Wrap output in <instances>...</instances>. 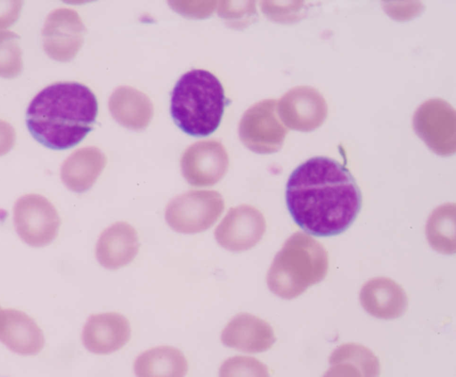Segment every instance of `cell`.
Segmentation results:
<instances>
[{
  "label": "cell",
  "mask_w": 456,
  "mask_h": 377,
  "mask_svg": "<svg viewBox=\"0 0 456 377\" xmlns=\"http://www.w3.org/2000/svg\"><path fill=\"white\" fill-rule=\"evenodd\" d=\"M15 130L6 121L0 119V156L6 154L15 143Z\"/></svg>",
  "instance_id": "25"
},
{
  "label": "cell",
  "mask_w": 456,
  "mask_h": 377,
  "mask_svg": "<svg viewBox=\"0 0 456 377\" xmlns=\"http://www.w3.org/2000/svg\"><path fill=\"white\" fill-rule=\"evenodd\" d=\"M98 102L86 86L56 82L47 86L29 102L26 124L31 135L53 150L78 144L93 129Z\"/></svg>",
  "instance_id": "2"
},
{
  "label": "cell",
  "mask_w": 456,
  "mask_h": 377,
  "mask_svg": "<svg viewBox=\"0 0 456 377\" xmlns=\"http://www.w3.org/2000/svg\"><path fill=\"white\" fill-rule=\"evenodd\" d=\"M0 340L12 352L23 356L38 354L45 337L37 323L17 309L0 310Z\"/></svg>",
  "instance_id": "15"
},
{
  "label": "cell",
  "mask_w": 456,
  "mask_h": 377,
  "mask_svg": "<svg viewBox=\"0 0 456 377\" xmlns=\"http://www.w3.org/2000/svg\"><path fill=\"white\" fill-rule=\"evenodd\" d=\"M21 6L20 1H0V29L7 28L17 20Z\"/></svg>",
  "instance_id": "24"
},
{
  "label": "cell",
  "mask_w": 456,
  "mask_h": 377,
  "mask_svg": "<svg viewBox=\"0 0 456 377\" xmlns=\"http://www.w3.org/2000/svg\"><path fill=\"white\" fill-rule=\"evenodd\" d=\"M1 309H2V308L0 307V310H1Z\"/></svg>",
  "instance_id": "26"
},
{
  "label": "cell",
  "mask_w": 456,
  "mask_h": 377,
  "mask_svg": "<svg viewBox=\"0 0 456 377\" xmlns=\"http://www.w3.org/2000/svg\"><path fill=\"white\" fill-rule=\"evenodd\" d=\"M13 221L20 239L32 247H44L57 236L61 219L55 207L45 196L26 194L13 207Z\"/></svg>",
  "instance_id": "6"
},
{
  "label": "cell",
  "mask_w": 456,
  "mask_h": 377,
  "mask_svg": "<svg viewBox=\"0 0 456 377\" xmlns=\"http://www.w3.org/2000/svg\"><path fill=\"white\" fill-rule=\"evenodd\" d=\"M223 344L246 353L266 351L276 340L271 325L248 313L232 317L221 333Z\"/></svg>",
  "instance_id": "14"
},
{
  "label": "cell",
  "mask_w": 456,
  "mask_h": 377,
  "mask_svg": "<svg viewBox=\"0 0 456 377\" xmlns=\"http://www.w3.org/2000/svg\"><path fill=\"white\" fill-rule=\"evenodd\" d=\"M139 250L136 230L126 222H117L107 227L96 243L98 262L105 268L114 270L130 263Z\"/></svg>",
  "instance_id": "17"
},
{
  "label": "cell",
  "mask_w": 456,
  "mask_h": 377,
  "mask_svg": "<svg viewBox=\"0 0 456 377\" xmlns=\"http://www.w3.org/2000/svg\"><path fill=\"white\" fill-rule=\"evenodd\" d=\"M130 337L128 320L116 312L92 315L82 331L84 346L97 355L118 351L129 341Z\"/></svg>",
  "instance_id": "13"
},
{
  "label": "cell",
  "mask_w": 456,
  "mask_h": 377,
  "mask_svg": "<svg viewBox=\"0 0 456 377\" xmlns=\"http://www.w3.org/2000/svg\"><path fill=\"white\" fill-rule=\"evenodd\" d=\"M454 204L436 208L427 223V237L430 245L439 252L453 254L454 243Z\"/></svg>",
  "instance_id": "21"
},
{
  "label": "cell",
  "mask_w": 456,
  "mask_h": 377,
  "mask_svg": "<svg viewBox=\"0 0 456 377\" xmlns=\"http://www.w3.org/2000/svg\"><path fill=\"white\" fill-rule=\"evenodd\" d=\"M112 116L123 126L140 129L151 117V105L145 95L134 90H118L110 99Z\"/></svg>",
  "instance_id": "20"
},
{
  "label": "cell",
  "mask_w": 456,
  "mask_h": 377,
  "mask_svg": "<svg viewBox=\"0 0 456 377\" xmlns=\"http://www.w3.org/2000/svg\"><path fill=\"white\" fill-rule=\"evenodd\" d=\"M20 36L12 31H0V77L11 78L22 70Z\"/></svg>",
  "instance_id": "22"
},
{
  "label": "cell",
  "mask_w": 456,
  "mask_h": 377,
  "mask_svg": "<svg viewBox=\"0 0 456 377\" xmlns=\"http://www.w3.org/2000/svg\"><path fill=\"white\" fill-rule=\"evenodd\" d=\"M84 32L83 22L74 10L54 9L46 16L42 29L44 50L55 61H68L82 46Z\"/></svg>",
  "instance_id": "9"
},
{
  "label": "cell",
  "mask_w": 456,
  "mask_h": 377,
  "mask_svg": "<svg viewBox=\"0 0 456 377\" xmlns=\"http://www.w3.org/2000/svg\"><path fill=\"white\" fill-rule=\"evenodd\" d=\"M329 257L321 242L304 233L288 238L268 270L270 291L284 299L300 296L322 282L328 272Z\"/></svg>",
  "instance_id": "4"
},
{
  "label": "cell",
  "mask_w": 456,
  "mask_h": 377,
  "mask_svg": "<svg viewBox=\"0 0 456 377\" xmlns=\"http://www.w3.org/2000/svg\"><path fill=\"white\" fill-rule=\"evenodd\" d=\"M225 103L219 79L206 70L194 69L182 75L175 85L170 113L183 132L204 137L219 127Z\"/></svg>",
  "instance_id": "3"
},
{
  "label": "cell",
  "mask_w": 456,
  "mask_h": 377,
  "mask_svg": "<svg viewBox=\"0 0 456 377\" xmlns=\"http://www.w3.org/2000/svg\"><path fill=\"white\" fill-rule=\"evenodd\" d=\"M181 167L183 176L191 184L212 185L225 174L228 156L220 143L199 142L185 151Z\"/></svg>",
  "instance_id": "12"
},
{
  "label": "cell",
  "mask_w": 456,
  "mask_h": 377,
  "mask_svg": "<svg viewBox=\"0 0 456 377\" xmlns=\"http://www.w3.org/2000/svg\"><path fill=\"white\" fill-rule=\"evenodd\" d=\"M277 112L288 127L310 132L322 125L327 118L328 106L317 89L300 86L289 90L277 102Z\"/></svg>",
  "instance_id": "10"
},
{
  "label": "cell",
  "mask_w": 456,
  "mask_h": 377,
  "mask_svg": "<svg viewBox=\"0 0 456 377\" xmlns=\"http://www.w3.org/2000/svg\"><path fill=\"white\" fill-rule=\"evenodd\" d=\"M224 208V200L217 192L191 191L169 201L165 218L177 233L197 234L212 226Z\"/></svg>",
  "instance_id": "5"
},
{
  "label": "cell",
  "mask_w": 456,
  "mask_h": 377,
  "mask_svg": "<svg viewBox=\"0 0 456 377\" xmlns=\"http://www.w3.org/2000/svg\"><path fill=\"white\" fill-rule=\"evenodd\" d=\"M137 376H184L188 363L183 354L177 348L160 346L150 348L139 355L134 364Z\"/></svg>",
  "instance_id": "19"
},
{
  "label": "cell",
  "mask_w": 456,
  "mask_h": 377,
  "mask_svg": "<svg viewBox=\"0 0 456 377\" xmlns=\"http://www.w3.org/2000/svg\"><path fill=\"white\" fill-rule=\"evenodd\" d=\"M277 100L266 99L252 105L240 123V137L251 151L267 154L278 152L288 134L277 112Z\"/></svg>",
  "instance_id": "7"
},
{
  "label": "cell",
  "mask_w": 456,
  "mask_h": 377,
  "mask_svg": "<svg viewBox=\"0 0 456 377\" xmlns=\"http://www.w3.org/2000/svg\"><path fill=\"white\" fill-rule=\"evenodd\" d=\"M285 200L294 222L317 237L344 233L362 208V193L351 172L325 156L310 158L292 171Z\"/></svg>",
  "instance_id": "1"
},
{
  "label": "cell",
  "mask_w": 456,
  "mask_h": 377,
  "mask_svg": "<svg viewBox=\"0 0 456 377\" xmlns=\"http://www.w3.org/2000/svg\"><path fill=\"white\" fill-rule=\"evenodd\" d=\"M221 376H266V366L255 358L233 357L225 360L219 371Z\"/></svg>",
  "instance_id": "23"
},
{
  "label": "cell",
  "mask_w": 456,
  "mask_h": 377,
  "mask_svg": "<svg viewBox=\"0 0 456 377\" xmlns=\"http://www.w3.org/2000/svg\"><path fill=\"white\" fill-rule=\"evenodd\" d=\"M105 164L106 158L99 149H78L63 161L61 181L72 192L84 193L92 187Z\"/></svg>",
  "instance_id": "18"
},
{
  "label": "cell",
  "mask_w": 456,
  "mask_h": 377,
  "mask_svg": "<svg viewBox=\"0 0 456 377\" xmlns=\"http://www.w3.org/2000/svg\"><path fill=\"white\" fill-rule=\"evenodd\" d=\"M360 302L370 316L387 320L402 316L408 306L402 286L384 276L365 283L360 292Z\"/></svg>",
  "instance_id": "16"
},
{
  "label": "cell",
  "mask_w": 456,
  "mask_h": 377,
  "mask_svg": "<svg viewBox=\"0 0 456 377\" xmlns=\"http://www.w3.org/2000/svg\"><path fill=\"white\" fill-rule=\"evenodd\" d=\"M266 229L263 214L250 205L231 209L215 230L216 242L224 249L239 252L253 248Z\"/></svg>",
  "instance_id": "11"
},
{
  "label": "cell",
  "mask_w": 456,
  "mask_h": 377,
  "mask_svg": "<svg viewBox=\"0 0 456 377\" xmlns=\"http://www.w3.org/2000/svg\"><path fill=\"white\" fill-rule=\"evenodd\" d=\"M455 111L445 101L430 99L413 116L416 134L436 153L448 156L455 152Z\"/></svg>",
  "instance_id": "8"
}]
</instances>
